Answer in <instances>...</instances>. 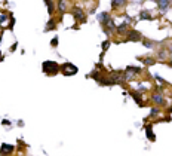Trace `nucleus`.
Returning <instances> with one entry per match:
<instances>
[{"instance_id": "1", "label": "nucleus", "mask_w": 172, "mask_h": 156, "mask_svg": "<svg viewBox=\"0 0 172 156\" xmlns=\"http://www.w3.org/2000/svg\"><path fill=\"white\" fill-rule=\"evenodd\" d=\"M42 68H43V72H45V74L55 76L59 70H61V66H59L58 63H55V61H45L42 64Z\"/></svg>"}, {"instance_id": "2", "label": "nucleus", "mask_w": 172, "mask_h": 156, "mask_svg": "<svg viewBox=\"0 0 172 156\" xmlns=\"http://www.w3.org/2000/svg\"><path fill=\"white\" fill-rule=\"evenodd\" d=\"M61 72H62L64 76H73V74H76L77 72H79V68H77L74 64H71V63H65V64L61 66Z\"/></svg>"}, {"instance_id": "3", "label": "nucleus", "mask_w": 172, "mask_h": 156, "mask_svg": "<svg viewBox=\"0 0 172 156\" xmlns=\"http://www.w3.org/2000/svg\"><path fill=\"white\" fill-rule=\"evenodd\" d=\"M71 14H73V16H74L76 21H79V22H85V21H86V16H85V12H83L82 7H79V6L73 7Z\"/></svg>"}, {"instance_id": "4", "label": "nucleus", "mask_w": 172, "mask_h": 156, "mask_svg": "<svg viewBox=\"0 0 172 156\" xmlns=\"http://www.w3.org/2000/svg\"><path fill=\"white\" fill-rule=\"evenodd\" d=\"M157 2V7H159V11L160 14H166L168 9H169V0H156Z\"/></svg>"}, {"instance_id": "5", "label": "nucleus", "mask_w": 172, "mask_h": 156, "mask_svg": "<svg viewBox=\"0 0 172 156\" xmlns=\"http://www.w3.org/2000/svg\"><path fill=\"white\" fill-rule=\"evenodd\" d=\"M141 40V33L136 30H131L128 33V42H138Z\"/></svg>"}, {"instance_id": "6", "label": "nucleus", "mask_w": 172, "mask_h": 156, "mask_svg": "<svg viewBox=\"0 0 172 156\" xmlns=\"http://www.w3.org/2000/svg\"><path fill=\"white\" fill-rule=\"evenodd\" d=\"M153 125L154 124L145 125V134H147V138L150 141H156V135H154V132H153Z\"/></svg>"}, {"instance_id": "7", "label": "nucleus", "mask_w": 172, "mask_h": 156, "mask_svg": "<svg viewBox=\"0 0 172 156\" xmlns=\"http://www.w3.org/2000/svg\"><path fill=\"white\" fill-rule=\"evenodd\" d=\"M131 97L136 101V104H138L140 107H142V106H144V103H142V95H141L140 92H136V91H131Z\"/></svg>"}, {"instance_id": "8", "label": "nucleus", "mask_w": 172, "mask_h": 156, "mask_svg": "<svg viewBox=\"0 0 172 156\" xmlns=\"http://www.w3.org/2000/svg\"><path fill=\"white\" fill-rule=\"evenodd\" d=\"M140 20H142V21H153L154 18L151 16V14H150V11H147V9H142L141 12H140Z\"/></svg>"}, {"instance_id": "9", "label": "nucleus", "mask_w": 172, "mask_h": 156, "mask_svg": "<svg viewBox=\"0 0 172 156\" xmlns=\"http://www.w3.org/2000/svg\"><path fill=\"white\" fill-rule=\"evenodd\" d=\"M108 18H110V14H108V12H99V14L97 15V20H98L99 24H104Z\"/></svg>"}, {"instance_id": "10", "label": "nucleus", "mask_w": 172, "mask_h": 156, "mask_svg": "<svg viewBox=\"0 0 172 156\" xmlns=\"http://www.w3.org/2000/svg\"><path fill=\"white\" fill-rule=\"evenodd\" d=\"M13 149H15V147H13L12 144H6V143H3L2 147H0V153H12Z\"/></svg>"}, {"instance_id": "11", "label": "nucleus", "mask_w": 172, "mask_h": 156, "mask_svg": "<svg viewBox=\"0 0 172 156\" xmlns=\"http://www.w3.org/2000/svg\"><path fill=\"white\" fill-rule=\"evenodd\" d=\"M126 0H111V7L113 9H119V7H125Z\"/></svg>"}, {"instance_id": "12", "label": "nucleus", "mask_w": 172, "mask_h": 156, "mask_svg": "<svg viewBox=\"0 0 172 156\" xmlns=\"http://www.w3.org/2000/svg\"><path fill=\"white\" fill-rule=\"evenodd\" d=\"M151 100L156 103V104H163L165 103V98H163V95H162V92H159V94H153V97H151Z\"/></svg>"}, {"instance_id": "13", "label": "nucleus", "mask_w": 172, "mask_h": 156, "mask_svg": "<svg viewBox=\"0 0 172 156\" xmlns=\"http://www.w3.org/2000/svg\"><path fill=\"white\" fill-rule=\"evenodd\" d=\"M140 59L142 61V64H144V66H147V67L154 66V63H156V59H154V58H150V57H147V58H140Z\"/></svg>"}, {"instance_id": "14", "label": "nucleus", "mask_w": 172, "mask_h": 156, "mask_svg": "<svg viewBox=\"0 0 172 156\" xmlns=\"http://www.w3.org/2000/svg\"><path fill=\"white\" fill-rule=\"evenodd\" d=\"M128 27H129V22H123V24L117 25V28H116V30H117V33H120V34H125V33L128 31V30H126Z\"/></svg>"}, {"instance_id": "15", "label": "nucleus", "mask_w": 172, "mask_h": 156, "mask_svg": "<svg viewBox=\"0 0 172 156\" xmlns=\"http://www.w3.org/2000/svg\"><path fill=\"white\" fill-rule=\"evenodd\" d=\"M50 30H55V21L54 20H49L45 25V31H50Z\"/></svg>"}, {"instance_id": "16", "label": "nucleus", "mask_w": 172, "mask_h": 156, "mask_svg": "<svg viewBox=\"0 0 172 156\" xmlns=\"http://www.w3.org/2000/svg\"><path fill=\"white\" fill-rule=\"evenodd\" d=\"M58 9L61 11V12H65V11H67V3H65V0H59V2H58Z\"/></svg>"}, {"instance_id": "17", "label": "nucleus", "mask_w": 172, "mask_h": 156, "mask_svg": "<svg viewBox=\"0 0 172 156\" xmlns=\"http://www.w3.org/2000/svg\"><path fill=\"white\" fill-rule=\"evenodd\" d=\"M157 59H160V61H163V59H166V51H159L157 52Z\"/></svg>"}, {"instance_id": "18", "label": "nucleus", "mask_w": 172, "mask_h": 156, "mask_svg": "<svg viewBox=\"0 0 172 156\" xmlns=\"http://www.w3.org/2000/svg\"><path fill=\"white\" fill-rule=\"evenodd\" d=\"M153 76H154V79H156L157 82H160L162 85H168V82H166V80H163V79H162V76H160V74H157V73H154Z\"/></svg>"}, {"instance_id": "19", "label": "nucleus", "mask_w": 172, "mask_h": 156, "mask_svg": "<svg viewBox=\"0 0 172 156\" xmlns=\"http://www.w3.org/2000/svg\"><path fill=\"white\" fill-rule=\"evenodd\" d=\"M142 45H144L145 48H148V49H153V48H154V43H153L151 40H144Z\"/></svg>"}, {"instance_id": "20", "label": "nucleus", "mask_w": 172, "mask_h": 156, "mask_svg": "<svg viewBox=\"0 0 172 156\" xmlns=\"http://www.w3.org/2000/svg\"><path fill=\"white\" fill-rule=\"evenodd\" d=\"M150 116H151V118H156V116H159V109L153 107V109H151V113H150Z\"/></svg>"}, {"instance_id": "21", "label": "nucleus", "mask_w": 172, "mask_h": 156, "mask_svg": "<svg viewBox=\"0 0 172 156\" xmlns=\"http://www.w3.org/2000/svg\"><path fill=\"white\" fill-rule=\"evenodd\" d=\"M50 46H52V48H56V46H58V36H55L52 40H50Z\"/></svg>"}, {"instance_id": "22", "label": "nucleus", "mask_w": 172, "mask_h": 156, "mask_svg": "<svg viewBox=\"0 0 172 156\" xmlns=\"http://www.w3.org/2000/svg\"><path fill=\"white\" fill-rule=\"evenodd\" d=\"M108 48H110V42H108V40H105L104 43H102V52H105Z\"/></svg>"}, {"instance_id": "23", "label": "nucleus", "mask_w": 172, "mask_h": 156, "mask_svg": "<svg viewBox=\"0 0 172 156\" xmlns=\"http://www.w3.org/2000/svg\"><path fill=\"white\" fill-rule=\"evenodd\" d=\"M7 20V16L6 15H0V24H2V22H5Z\"/></svg>"}, {"instance_id": "24", "label": "nucleus", "mask_w": 172, "mask_h": 156, "mask_svg": "<svg viewBox=\"0 0 172 156\" xmlns=\"http://www.w3.org/2000/svg\"><path fill=\"white\" fill-rule=\"evenodd\" d=\"M2 125H6V126H7V125H11V122H9L7 119H3V120H2Z\"/></svg>"}, {"instance_id": "25", "label": "nucleus", "mask_w": 172, "mask_h": 156, "mask_svg": "<svg viewBox=\"0 0 172 156\" xmlns=\"http://www.w3.org/2000/svg\"><path fill=\"white\" fill-rule=\"evenodd\" d=\"M168 51H169V54L172 55V42L169 43V46H168Z\"/></svg>"}, {"instance_id": "26", "label": "nucleus", "mask_w": 172, "mask_h": 156, "mask_svg": "<svg viewBox=\"0 0 172 156\" xmlns=\"http://www.w3.org/2000/svg\"><path fill=\"white\" fill-rule=\"evenodd\" d=\"M16 46H18V43H16V42H15V45H12V48H11V51H15V49H16Z\"/></svg>"}, {"instance_id": "27", "label": "nucleus", "mask_w": 172, "mask_h": 156, "mask_svg": "<svg viewBox=\"0 0 172 156\" xmlns=\"http://www.w3.org/2000/svg\"><path fill=\"white\" fill-rule=\"evenodd\" d=\"M18 126H24V122H22V120H18Z\"/></svg>"}, {"instance_id": "28", "label": "nucleus", "mask_w": 172, "mask_h": 156, "mask_svg": "<svg viewBox=\"0 0 172 156\" xmlns=\"http://www.w3.org/2000/svg\"><path fill=\"white\" fill-rule=\"evenodd\" d=\"M43 2H45L46 5H49V3H52V0H43Z\"/></svg>"}, {"instance_id": "29", "label": "nucleus", "mask_w": 172, "mask_h": 156, "mask_svg": "<svg viewBox=\"0 0 172 156\" xmlns=\"http://www.w3.org/2000/svg\"><path fill=\"white\" fill-rule=\"evenodd\" d=\"M169 67L172 68V59H171V61H169Z\"/></svg>"}, {"instance_id": "30", "label": "nucleus", "mask_w": 172, "mask_h": 156, "mask_svg": "<svg viewBox=\"0 0 172 156\" xmlns=\"http://www.w3.org/2000/svg\"><path fill=\"white\" fill-rule=\"evenodd\" d=\"M134 2H140V0H134Z\"/></svg>"}]
</instances>
